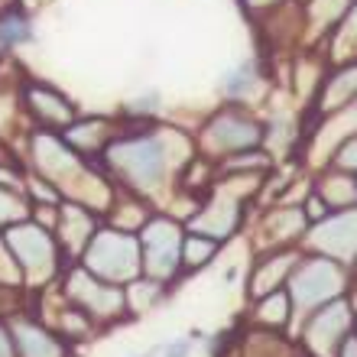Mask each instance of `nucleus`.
<instances>
[{
  "mask_svg": "<svg viewBox=\"0 0 357 357\" xmlns=\"http://www.w3.org/2000/svg\"><path fill=\"white\" fill-rule=\"evenodd\" d=\"M114 162H117L137 185H153L162 172V153H160V146L150 140L123 143V150H114Z\"/></svg>",
  "mask_w": 357,
  "mask_h": 357,
  "instance_id": "1",
  "label": "nucleus"
},
{
  "mask_svg": "<svg viewBox=\"0 0 357 357\" xmlns=\"http://www.w3.org/2000/svg\"><path fill=\"white\" fill-rule=\"evenodd\" d=\"M101 250H91V264L107 276L111 273V280H121V273H130L137 270V247L130 241H123V237H107L104 234L98 241Z\"/></svg>",
  "mask_w": 357,
  "mask_h": 357,
  "instance_id": "2",
  "label": "nucleus"
},
{
  "mask_svg": "<svg viewBox=\"0 0 357 357\" xmlns=\"http://www.w3.org/2000/svg\"><path fill=\"white\" fill-rule=\"evenodd\" d=\"M172 241H176V231H172L166 221L150 231V266L153 273H169L176 264V250H172Z\"/></svg>",
  "mask_w": 357,
  "mask_h": 357,
  "instance_id": "3",
  "label": "nucleus"
},
{
  "mask_svg": "<svg viewBox=\"0 0 357 357\" xmlns=\"http://www.w3.org/2000/svg\"><path fill=\"white\" fill-rule=\"evenodd\" d=\"M292 289H296V296H299V302H305V305H312V302L325 299L328 292L338 289V280H335V270H331L328 264H325V270H321V280H312V273L305 270L299 276V280L292 282Z\"/></svg>",
  "mask_w": 357,
  "mask_h": 357,
  "instance_id": "4",
  "label": "nucleus"
},
{
  "mask_svg": "<svg viewBox=\"0 0 357 357\" xmlns=\"http://www.w3.org/2000/svg\"><path fill=\"white\" fill-rule=\"evenodd\" d=\"M319 325H321V328H315V325H312V341L319 338L321 344H325V341H338L341 335H344V328H335V325H348V309H344V305H335V309L321 312Z\"/></svg>",
  "mask_w": 357,
  "mask_h": 357,
  "instance_id": "5",
  "label": "nucleus"
},
{
  "mask_svg": "<svg viewBox=\"0 0 357 357\" xmlns=\"http://www.w3.org/2000/svg\"><path fill=\"white\" fill-rule=\"evenodd\" d=\"M20 341H23V351L26 357H59V348H52V341L43 338L36 328H20Z\"/></svg>",
  "mask_w": 357,
  "mask_h": 357,
  "instance_id": "6",
  "label": "nucleus"
},
{
  "mask_svg": "<svg viewBox=\"0 0 357 357\" xmlns=\"http://www.w3.org/2000/svg\"><path fill=\"white\" fill-rule=\"evenodd\" d=\"M33 33H29V26H23L17 17H7L3 23H0V43L3 46H10V43H17V39H29Z\"/></svg>",
  "mask_w": 357,
  "mask_h": 357,
  "instance_id": "7",
  "label": "nucleus"
},
{
  "mask_svg": "<svg viewBox=\"0 0 357 357\" xmlns=\"http://www.w3.org/2000/svg\"><path fill=\"white\" fill-rule=\"evenodd\" d=\"M215 247L208 244V241H185V260L188 264H202L205 257H211Z\"/></svg>",
  "mask_w": 357,
  "mask_h": 357,
  "instance_id": "8",
  "label": "nucleus"
},
{
  "mask_svg": "<svg viewBox=\"0 0 357 357\" xmlns=\"http://www.w3.org/2000/svg\"><path fill=\"white\" fill-rule=\"evenodd\" d=\"M227 88H231V91H244V88H247V68H244V72H241V75H231V82H227Z\"/></svg>",
  "mask_w": 357,
  "mask_h": 357,
  "instance_id": "9",
  "label": "nucleus"
},
{
  "mask_svg": "<svg viewBox=\"0 0 357 357\" xmlns=\"http://www.w3.org/2000/svg\"><path fill=\"white\" fill-rule=\"evenodd\" d=\"M188 354V341H176L169 351H166V357H185Z\"/></svg>",
  "mask_w": 357,
  "mask_h": 357,
  "instance_id": "10",
  "label": "nucleus"
},
{
  "mask_svg": "<svg viewBox=\"0 0 357 357\" xmlns=\"http://www.w3.org/2000/svg\"><path fill=\"white\" fill-rule=\"evenodd\" d=\"M341 357H357V338H348L341 344Z\"/></svg>",
  "mask_w": 357,
  "mask_h": 357,
  "instance_id": "11",
  "label": "nucleus"
},
{
  "mask_svg": "<svg viewBox=\"0 0 357 357\" xmlns=\"http://www.w3.org/2000/svg\"><path fill=\"white\" fill-rule=\"evenodd\" d=\"M0 357H7V338H3V331H0Z\"/></svg>",
  "mask_w": 357,
  "mask_h": 357,
  "instance_id": "12",
  "label": "nucleus"
}]
</instances>
